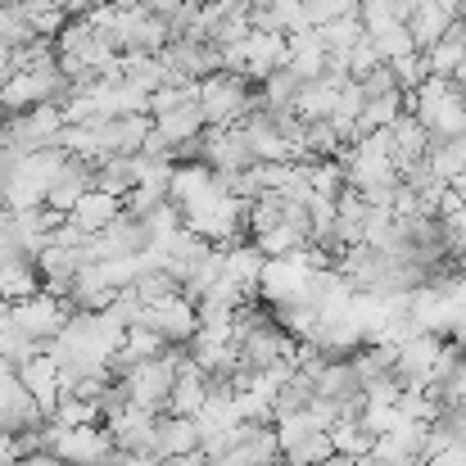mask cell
Here are the masks:
<instances>
[{
    "label": "cell",
    "mask_w": 466,
    "mask_h": 466,
    "mask_svg": "<svg viewBox=\"0 0 466 466\" xmlns=\"http://www.w3.org/2000/svg\"><path fill=\"white\" fill-rule=\"evenodd\" d=\"M109 213H114V199H109V190H100V195H86L73 208V222H82V231H100V227H114Z\"/></svg>",
    "instance_id": "cell-1"
}]
</instances>
